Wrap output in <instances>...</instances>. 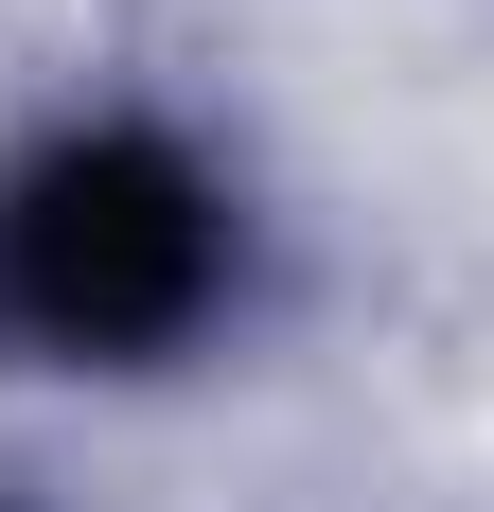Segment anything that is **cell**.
I'll use <instances>...</instances> for the list:
<instances>
[{
  "label": "cell",
  "mask_w": 494,
  "mask_h": 512,
  "mask_svg": "<svg viewBox=\"0 0 494 512\" xmlns=\"http://www.w3.org/2000/svg\"><path fill=\"white\" fill-rule=\"evenodd\" d=\"M247 301V195L142 106H71L0 159V354L159 389Z\"/></svg>",
  "instance_id": "1"
}]
</instances>
